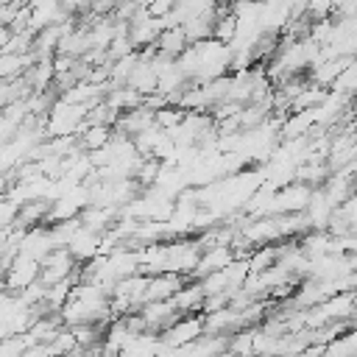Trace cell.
Listing matches in <instances>:
<instances>
[{"instance_id": "cell-1", "label": "cell", "mask_w": 357, "mask_h": 357, "mask_svg": "<svg viewBox=\"0 0 357 357\" xmlns=\"http://www.w3.org/2000/svg\"><path fill=\"white\" fill-rule=\"evenodd\" d=\"M178 67L187 73L190 81H212V78H220L229 73L231 67V45L229 42H220L215 36H206V39H198V42H190L178 56H176Z\"/></svg>"}, {"instance_id": "cell-2", "label": "cell", "mask_w": 357, "mask_h": 357, "mask_svg": "<svg viewBox=\"0 0 357 357\" xmlns=\"http://www.w3.org/2000/svg\"><path fill=\"white\" fill-rule=\"evenodd\" d=\"M61 321L67 326L73 324H106L112 321V310H109V290H103L100 284L92 282H75L64 307L59 310Z\"/></svg>"}, {"instance_id": "cell-3", "label": "cell", "mask_w": 357, "mask_h": 357, "mask_svg": "<svg viewBox=\"0 0 357 357\" xmlns=\"http://www.w3.org/2000/svg\"><path fill=\"white\" fill-rule=\"evenodd\" d=\"M86 103H73V100H53L47 114L42 117V131L45 137H75L86 126Z\"/></svg>"}, {"instance_id": "cell-4", "label": "cell", "mask_w": 357, "mask_h": 357, "mask_svg": "<svg viewBox=\"0 0 357 357\" xmlns=\"http://www.w3.org/2000/svg\"><path fill=\"white\" fill-rule=\"evenodd\" d=\"M39 271H42V262L28 257V254H17L0 273V287L6 290H14V293H22L28 284H33L39 279Z\"/></svg>"}, {"instance_id": "cell-5", "label": "cell", "mask_w": 357, "mask_h": 357, "mask_svg": "<svg viewBox=\"0 0 357 357\" xmlns=\"http://www.w3.org/2000/svg\"><path fill=\"white\" fill-rule=\"evenodd\" d=\"M315 187L304 184V181H290L279 190H273L271 204H268V215H287V212H304L310 195Z\"/></svg>"}, {"instance_id": "cell-6", "label": "cell", "mask_w": 357, "mask_h": 357, "mask_svg": "<svg viewBox=\"0 0 357 357\" xmlns=\"http://www.w3.org/2000/svg\"><path fill=\"white\" fill-rule=\"evenodd\" d=\"M78 259L70 254V248L67 245H59V248H53V251H47L45 257H42V271H39V279L45 282V284H56V282H61V279H70L75 271H78Z\"/></svg>"}, {"instance_id": "cell-7", "label": "cell", "mask_w": 357, "mask_h": 357, "mask_svg": "<svg viewBox=\"0 0 357 357\" xmlns=\"http://www.w3.org/2000/svg\"><path fill=\"white\" fill-rule=\"evenodd\" d=\"M204 335V312H184L178 315L167 329H162V340L170 346V349H178V346H187L192 343L195 337Z\"/></svg>"}, {"instance_id": "cell-8", "label": "cell", "mask_w": 357, "mask_h": 357, "mask_svg": "<svg viewBox=\"0 0 357 357\" xmlns=\"http://www.w3.org/2000/svg\"><path fill=\"white\" fill-rule=\"evenodd\" d=\"M100 243H103V234L81 223V226H78V231L70 237L67 248H70V254H73L78 262H89L92 257H98V254H100Z\"/></svg>"}, {"instance_id": "cell-9", "label": "cell", "mask_w": 357, "mask_h": 357, "mask_svg": "<svg viewBox=\"0 0 357 357\" xmlns=\"http://www.w3.org/2000/svg\"><path fill=\"white\" fill-rule=\"evenodd\" d=\"M153 123H156V120H153V109L145 106V103H139V106L126 109V112L117 114V120H114V131L128 134V137H137L139 131H145V128L153 126Z\"/></svg>"}, {"instance_id": "cell-10", "label": "cell", "mask_w": 357, "mask_h": 357, "mask_svg": "<svg viewBox=\"0 0 357 357\" xmlns=\"http://www.w3.org/2000/svg\"><path fill=\"white\" fill-rule=\"evenodd\" d=\"M234 257H237L234 248L226 245V243H223V245H209V248L201 251V259H198V265H195V271H192L190 279H201V276H206V273H212V271L229 265Z\"/></svg>"}, {"instance_id": "cell-11", "label": "cell", "mask_w": 357, "mask_h": 357, "mask_svg": "<svg viewBox=\"0 0 357 357\" xmlns=\"http://www.w3.org/2000/svg\"><path fill=\"white\" fill-rule=\"evenodd\" d=\"M204 287H201V282L198 279H190V282H184L173 296H170V301L176 304V310L184 315V312H201L204 310Z\"/></svg>"}, {"instance_id": "cell-12", "label": "cell", "mask_w": 357, "mask_h": 357, "mask_svg": "<svg viewBox=\"0 0 357 357\" xmlns=\"http://www.w3.org/2000/svg\"><path fill=\"white\" fill-rule=\"evenodd\" d=\"M187 45H190V39H187L184 25H165L156 36V50L167 53V56H178Z\"/></svg>"}, {"instance_id": "cell-13", "label": "cell", "mask_w": 357, "mask_h": 357, "mask_svg": "<svg viewBox=\"0 0 357 357\" xmlns=\"http://www.w3.org/2000/svg\"><path fill=\"white\" fill-rule=\"evenodd\" d=\"M114 137V126H103V123H92V126H84L81 128V148H86V151H98V148H103L109 139Z\"/></svg>"}, {"instance_id": "cell-14", "label": "cell", "mask_w": 357, "mask_h": 357, "mask_svg": "<svg viewBox=\"0 0 357 357\" xmlns=\"http://www.w3.org/2000/svg\"><path fill=\"white\" fill-rule=\"evenodd\" d=\"M329 89H335V92H340V95L357 100V56L340 70V75L335 78V84H332Z\"/></svg>"}, {"instance_id": "cell-15", "label": "cell", "mask_w": 357, "mask_h": 357, "mask_svg": "<svg viewBox=\"0 0 357 357\" xmlns=\"http://www.w3.org/2000/svg\"><path fill=\"white\" fill-rule=\"evenodd\" d=\"M184 114H187V109L178 106V103H165V106L153 109V120H156V126H162V128L178 126V123L184 120Z\"/></svg>"}, {"instance_id": "cell-16", "label": "cell", "mask_w": 357, "mask_h": 357, "mask_svg": "<svg viewBox=\"0 0 357 357\" xmlns=\"http://www.w3.org/2000/svg\"><path fill=\"white\" fill-rule=\"evenodd\" d=\"M17 215H20V204L8 198V192H0V231L17 226Z\"/></svg>"}, {"instance_id": "cell-17", "label": "cell", "mask_w": 357, "mask_h": 357, "mask_svg": "<svg viewBox=\"0 0 357 357\" xmlns=\"http://www.w3.org/2000/svg\"><path fill=\"white\" fill-rule=\"evenodd\" d=\"M64 3V8L70 11V14H78V11H89L98 0H61Z\"/></svg>"}, {"instance_id": "cell-18", "label": "cell", "mask_w": 357, "mask_h": 357, "mask_svg": "<svg viewBox=\"0 0 357 357\" xmlns=\"http://www.w3.org/2000/svg\"><path fill=\"white\" fill-rule=\"evenodd\" d=\"M351 321H354V324H357V310H354V318H351Z\"/></svg>"}, {"instance_id": "cell-19", "label": "cell", "mask_w": 357, "mask_h": 357, "mask_svg": "<svg viewBox=\"0 0 357 357\" xmlns=\"http://www.w3.org/2000/svg\"><path fill=\"white\" fill-rule=\"evenodd\" d=\"M218 3H231V0H218Z\"/></svg>"}]
</instances>
